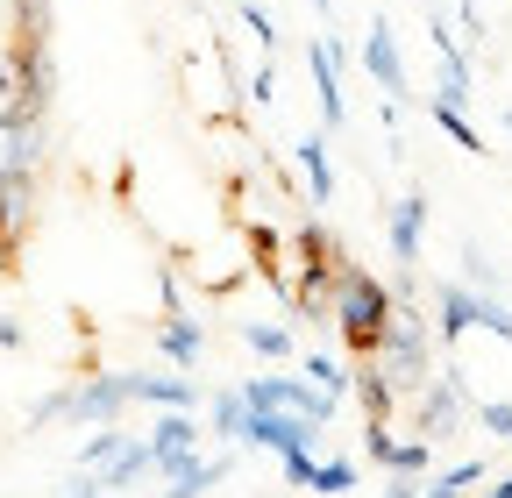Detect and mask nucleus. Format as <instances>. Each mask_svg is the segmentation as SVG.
I'll list each match as a JSON object with an SVG mask.
<instances>
[{"mask_svg": "<svg viewBox=\"0 0 512 498\" xmlns=\"http://www.w3.org/2000/svg\"><path fill=\"white\" fill-rule=\"evenodd\" d=\"M392 285L384 278H370L363 264H349V249H342V264H335V292H328V328L342 335V349L356 356V363H370V349H377V335H384V321H392Z\"/></svg>", "mask_w": 512, "mask_h": 498, "instance_id": "1", "label": "nucleus"}, {"mask_svg": "<svg viewBox=\"0 0 512 498\" xmlns=\"http://www.w3.org/2000/svg\"><path fill=\"white\" fill-rule=\"evenodd\" d=\"M370 363H377V378L399 399H413L434 378V321H420V306H392V321H384Z\"/></svg>", "mask_w": 512, "mask_h": 498, "instance_id": "2", "label": "nucleus"}, {"mask_svg": "<svg viewBox=\"0 0 512 498\" xmlns=\"http://www.w3.org/2000/svg\"><path fill=\"white\" fill-rule=\"evenodd\" d=\"M470 328H484V335H498V342L512 349V306H505L498 292L441 285V292H434V335H441V342H456V335H470Z\"/></svg>", "mask_w": 512, "mask_h": 498, "instance_id": "3", "label": "nucleus"}, {"mask_svg": "<svg viewBox=\"0 0 512 498\" xmlns=\"http://www.w3.org/2000/svg\"><path fill=\"white\" fill-rule=\"evenodd\" d=\"M235 392H242V406L299 413V420H313V427H335V413H342V399H328V392L306 385V378H242Z\"/></svg>", "mask_w": 512, "mask_h": 498, "instance_id": "4", "label": "nucleus"}, {"mask_svg": "<svg viewBox=\"0 0 512 498\" xmlns=\"http://www.w3.org/2000/svg\"><path fill=\"white\" fill-rule=\"evenodd\" d=\"M328 427H313V420H299V413H271V406H249L242 413V442L249 449H271V456H292V449H313Z\"/></svg>", "mask_w": 512, "mask_h": 498, "instance_id": "5", "label": "nucleus"}, {"mask_svg": "<svg viewBox=\"0 0 512 498\" xmlns=\"http://www.w3.org/2000/svg\"><path fill=\"white\" fill-rule=\"evenodd\" d=\"M128 406V370H100V378H79L72 392H64V420H93V427H107V420H121Z\"/></svg>", "mask_w": 512, "mask_h": 498, "instance_id": "6", "label": "nucleus"}, {"mask_svg": "<svg viewBox=\"0 0 512 498\" xmlns=\"http://www.w3.org/2000/svg\"><path fill=\"white\" fill-rule=\"evenodd\" d=\"M306 72H313V100H320V121L328 129H342L349 121V93H342V43L320 29L313 43H306Z\"/></svg>", "mask_w": 512, "mask_h": 498, "instance_id": "7", "label": "nucleus"}, {"mask_svg": "<svg viewBox=\"0 0 512 498\" xmlns=\"http://www.w3.org/2000/svg\"><path fill=\"white\" fill-rule=\"evenodd\" d=\"M128 399L136 406H157V413H200L207 406V392H200V378H185V370H128Z\"/></svg>", "mask_w": 512, "mask_h": 498, "instance_id": "8", "label": "nucleus"}, {"mask_svg": "<svg viewBox=\"0 0 512 498\" xmlns=\"http://www.w3.org/2000/svg\"><path fill=\"white\" fill-rule=\"evenodd\" d=\"M363 72L392 93V107H406L413 100V79H406V57H399V36H392V22H370V36H363Z\"/></svg>", "mask_w": 512, "mask_h": 498, "instance_id": "9", "label": "nucleus"}, {"mask_svg": "<svg viewBox=\"0 0 512 498\" xmlns=\"http://www.w3.org/2000/svg\"><path fill=\"white\" fill-rule=\"evenodd\" d=\"M413 406H420V442H434V434H456V420L470 413V399H463V385H456V370H434V378L413 392Z\"/></svg>", "mask_w": 512, "mask_h": 498, "instance_id": "10", "label": "nucleus"}, {"mask_svg": "<svg viewBox=\"0 0 512 498\" xmlns=\"http://www.w3.org/2000/svg\"><path fill=\"white\" fill-rule=\"evenodd\" d=\"M384 235H392V257L406 271H420V242H427V193H406L384 207Z\"/></svg>", "mask_w": 512, "mask_h": 498, "instance_id": "11", "label": "nucleus"}, {"mask_svg": "<svg viewBox=\"0 0 512 498\" xmlns=\"http://www.w3.org/2000/svg\"><path fill=\"white\" fill-rule=\"evenodd\" d=\"M200 420H192V413H164L157 427H150V463H157V477H171L185 456H200Z\"/></svg>", "mask_w": 512, "mask_h": 498, "instance_id": "12", "label": "nucleus"}, {"mask_svg": "<svg viewBox=\"0 0 512 498\" xmlns=\"http://www.w3.org/2000/svg\"><path fill=\"white\" fill-rule=\"evenodd\" d=\"M477 484H491V463L484 456H463V463H448V470H427L420 477V498H470Z\"/></svg>", "mask_w": 512, "mask_h": 498, "instance_id": "13", "label": "nucleus"}, {"mask_svg": "<svg viewBox=\"0 0 512 498\" xmlns=\"http://www.w3.org/2000/svg\"><path fill=\"white\" fill-rule=\"evenodd\" d=\"M228 470H235V456H185V463L171 470V491H164V498H207Z\"/></svg>", "mask_w": 512, "mask_h": 498, "instance_id": "14", "label": "nucleus"}, {"mask_svg": "<svg viewBox=\"0 0 512 498\" xmlns=\"http://www.w3.org/2000/svg\"><path fill=\"white\" fill-rule=\"evenodd\" d=\"M150 470H157V463H150V442H136V434H128V442H121V449H114L93 477H100L107 491H128V484H143Z\"/></svg>", "mask_w": 512, "mask_h": 498, "instance_id": "15", "label": "nucleus"}, {"mask_svg": "<svg viewBox=\"0 0 512 498\" xmlns=\"http://www.w3.org/2000/svg\"><path fill=\"white\" fill-rule=\"evenodd\" d=\"M434 50H441V93H434V100L463 107V100H470V57H463V43H456V36H448V29L434 22Z\"/></svg>", "mask_w": 512, "mask_h": 498, "instance_id": "16", "label": "nucleus"}, {"mask_svg": "<svg viewBox=\"0 0 512 498\" xmlns=\"http://www.w3.org/2000/svg\"><path fill=\"white\" fill-rule=\"evenodd\" d=\"M157 342H164V356H171V370H192L200 363V349H207V328L192 321V314H164V328H157Z\"/></svg>", "mask_w": 512, "mask_h": 498, "instance_id": "17", "label": "nucleus"}, {"mask_svg": "<svg viewBox=\"0 0 512 498\" xmlns=\"http://www.w3.org/2000/svg\"><path fill=\"white\" fill-rule=\"evenodd\" d=\"M299 164H306V185H313V207H335V157H328V136H299Z\"/></svg>", "mask_w": 512, "mask_h": 498, "instance_id": "18", "label": "nucleus"}, {"mask_svg": "<svg viewBox=\"0 0 512 498\" xmlns=\"http://www.w3.org/2000/svg\"><path fill=\"white\" fill-rule=\"evenodd\" d=\"M349 392L363 399V420H392V406H399V392L377 378V363H363V370H356V378H349Z\"/></svg>", "mask_w": 512, "mask_h": 498, "instance_id": "19", "label": "nucleus"}, {"mask_svg": "<svg viewBox=\"0 0 512 498\" xmlns=\"http://www.w3.org/2000/svg\"><path fill=\"white\" fill-rule=\"evenodd\" d=\"M235 335H242V342H249L256 356H271V363H285V356L299 349V342H292V328H278V321H242Z\"/></svg>", "mask_w": 512, "mask_h": 498, "instance_id": "20", "label": "nucleus"}, {"mask_svg": "<svg viewBox=\"0 0 512 498\" xmlns=\"http://www.w3.org/2000/svg\"><path fill=\"white\" fill-rule=\"evenodd\" d=\"M427 114H434V129H441L448 143H456V150H477V157H484V136L470 129V114H463V107H448V100H434Z\"/></svg>", "mask_w": 512, "mask_h": 498, "instance_id": "21", "label": "nucleus"}, {"mask_svg": "<svg viewBox=\"0 0 512 498\" xmlns=\"http://www.w3.org/2000/svg\"><path fill=\"white\" fill-rule=\"evenodd\" d=\"M292 249H299V264H335V257H342V242H335L328 228H320V221H299Z\"/></svg>", "mask_w": 512, "mask_h": 498, "instance_id": "22", "label": "nucleus"}, {"mask_svg": "<svg viewBox=\"0 0 512 498\" xmlns=\"http://www.w3.org/2000/svg\"><path fill=\"white\" fill-rule=\"evenodd\" d=\"M15 43H50V0H15Z\"/></svg>", "mask_w": 512, "mask_h": 498, "instance_id": "23", "label": "nucleus"}, {"mask_svg": "<svg viewBox=\"0 0 512 498\" xmlns=\"http://www.w3.org/2000/svg\"><path fill=\"white\" fill-rule=\"evenodd\" d=\"M242 413H249L242 392H214L207 399V420H214V434H228V442H242Z\"/></svg>", "mask_w": 512, "mask_h": 498, "instance_id": "24", "label": "nucleus"}, {"mask_svg": "<svg viewBox=\"0 0 512 498\" xmlns=\"http://www.w3.org/2000/svg\"><path fill=\"white\" fill-rule=\"evenodd\" d=\"M384 470H399V477H427V470H434V442H392Z\"/></svg>", "mask_w": 512, "mask_h": 498, "instance_id": "25", "label": "nucleus"}, {"mask_svg": "<svg viewBox=\"0 0 512 498\" xmlns=\"http://www.w3.org/2000/svg\"><path fill=\"white\" fill-rule=\"evenodd\" d=\"M306 491H320V498L356 491V463H320V456H313V484H306Z\"/></svg>", "mask_w": 512, "mask_h": 498, "instance_id": "26", "label": "nucleus"}, {"mask_svg": "<svg viewBox=\"0 0 512 498\" xmlns=\"http://www.w3.org/2000/svg\"><path fill=\"white\" fill-rule=\"evenodd\" d=\"M306 385H320L328 399H342V392H349V370H342L335 356H306Z\"/></svg>", "mask_w": 512, "mask_h": 498, "instance_id": "27", "label": "nucleus"}, {"mask_svg": "<svg viewBox=\"0 0 512 498\" xmlns=\"http://www.w3.org/2000/svg\"><path fill=\"white\" fill-rule=\"evenodd\" d=\"M463 285H470V292H498V264L484 257L477 242H463Z\"/></svg>", "mask_w": 512, "mask_h": 498, "instance_id": "28", "label": "nucleus"}, {"mask_svg": "<svg viewBox=\"0 0 512 498\" xmlns=\"http://www.w3.org/2000/svg\"><path fill=\"white\" fill-rule=\"evenodd\" d=\"M470 413H477V427H484V434H498V442H512V399H477Z\"/></svg>", "mask_w": 512, "mask_h": 498, "instance_id": "29", "label": "nucleus"}, {"mask_svg": "<svg viewBox=\"0 0 512 498\" xmlns=\"http://www.w3.org/2000/svg\"><path fill=\"white\" fill-rule=\"evenodd\" d=\"M121 442H128V434H121V427H114V420H107V427H100V434H93V442H86V449H79V470H100V463H107V456H114V449H121Z\"/></svg>", "mask_w": 512, "mask_h": 498, "instance_id": "30", "label": "nucleus"}, {"mask_svg": "<svg viewBox=\"0 0 512 498\" xmlns=\"http://www.w3.org/2000/svg\"><path fill=\"white\" fill-rule=\"evenodd\" d=\"M242 29H249L256 43H264V50H278V29H271V15L256 8V0H242Z\"/></svg>", "mask_w": 512, "mask_h": 498, "instance_id": "31", "label": "nucleus"}, {"mask_svg": "<svg viewBox=\"0 0 512 498\" xmlns=\"http://www.w3.org/2000/svg\"><path fill=\"white\" fill-rule=\"evenodd\" d=\"M249 100H256V107H271V100H278V65H256V79H249Z\"/></svg>", "mask_w": 512, "mask_h": 498, "instance_id": "32", "label": "nucleus"}, {"mask_svg": "<svg viewBox=\"0 0 512 498\" xmlns=\"http://www.w3.org/2000/svg\"><path fill=\"white\" fill-rule=\"evenodd\" d=\"M384 498H420V477H399V470H392V484H384Z\"/></svg>", "mask_w": 512, "mask_h": 498, "instance_id": "33", "label": "nucleus"}, {"mask_svg": "<svg viewBox=\"0 0 512 498\" xmlns=\"http://www.w3.org/2000/svg\"><path fill=\"white\" fill-rule=\"evenodd\" d=\"M0 349H22V321H0Z\"/></svg>", "mask_w": 512, "mask_h": 498, "instance_id": "34", "label": "nucleus"}, {"mask_svg": "<svg viewBox=\"0 0 512 498\" xmlns=\"http://www.w3.org/2000/svg\"><path fill=\"white\" fill-rule=\"evenodd\" d=\"M477 498H512V477H498V484H491V491H484V484H477Z\"/></svg>", "mask_w": 512, "mask_h": 498, "instance_id": "35", "label": "nucleus"}, {"mask_svg": "<svg viewBox=\"0 0 512 498\" xmlns=\"http://www.w3.org/2000/svg\"><path fill=\"white\" fill-rule=\"evenodd\" d=\"M505 129H512V114H505Z\"/></svg>", "mask_w": 512, "mask_h": 498, "instance_id": "36", "label": "nucleus"}]
</instances>
